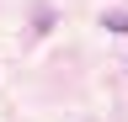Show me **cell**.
Returning <instances> with one entry per match:
<instances>
[{
  "instance_id": "1",
  "label": "cell",
  "mask_w": 128,
  "mask_h": 122,
  "mask_svg": "<svg viewBox=\"0 0 128 122\" xmlns=\"http://www.w3.org/2000/svg\"><path fill=\"white\" fill-rule=\"evenodd\" d=\"M102 27H107V32H128V11H107Z\"/></svg>"
}]
</instances>
